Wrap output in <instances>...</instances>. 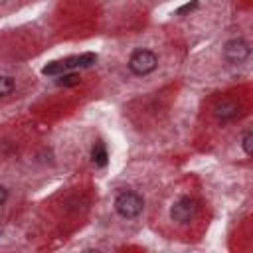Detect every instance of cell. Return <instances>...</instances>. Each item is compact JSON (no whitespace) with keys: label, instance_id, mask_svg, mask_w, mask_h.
Here are the masks:
<instances>
[{"label":"cell","instance_id":"cell-1","mask_svg":"<svg viewBox=\"0 0 253 253\" xmlns=\"http://www.w3.org/2000/svg\"><path fill=\"white\" fill-rule=\"evenodd\" d=\"M142 208H144V200H142V196H138L136 192L126 190V192H121V194L115 198V210H117V213H119L121 217H125V219H132V217L140 215Z\"/></svg>","mask_w":253,"mask_h":253},{"label":"cell","instance_id":"cell-2","mask_svg":"<svg viewBox=\"0 0 253 253\" xmlns=\"http://www.w3.org/2000/svg\"><path fill=\"white\" fill-rule=\"evenodd\" d=\"M156 65H158V57L150 49H136L128 57V69H130V73H134L138 77L152 73L156 69Z\"/></svg>","mask_w":253,"mask_h":253},{"label":"cell","instance_id":"cell-3","mask_svg":"<svg viewBox=\"0 0 253 253\" xmlns=\"http://www.w3.org/2000/svg\"><path fill=\"white\" fill-rule=\"evenodd\" d=\"M196 213H198V202L196 200H192V198H180L174 206H172V210H170V217H172V221H176V223H180V225H186V223H190L194 217H196Z\"/></svg>","mask_w":253,"mask_h":253},{"label":"cell","instance_id":"cell-4","mask_svg":"<svg viewBox=\"0 0 253 253\" xmlns=\"http://www.w3.org/2000/svg\"><path fill=\"white\" fill-rule=\"evenodd\" d=\"M251 53V47L245 40L241 38H235V40H229L225 45H223V57L225 61L229 63H243Z\"/></svg>","mask_w":253,"mask_h":253},{"label":"cell","instance_id":"cell-5","mask_svg":"<svg viewBox=\"0 0 253 253\" xmlns=\"http://www.w3.org/2000/svg\"><path fill=\"white\" fill-rule=\"evenodd\" d=\"M239 113V103L235 99H221L215 107H213V115L221 121H227V119H233L235 115Z\"/></svg>","mask_w":253,"mask_h":253},{"label":"cell","instance_id":"cell-6","mask_svg":"<svg viewBox=\"0 0 253 253\" xmlns=\"http://www.w3.org/2000/svg\"><path fill=\"white\" fill-rule=\"evenodd\" d=\"M91 158H93V164L95 166H99V168H103L105 164H107V150H105V146L101 144V142H97L95 146H93V152H91Z\"/></svg>","mask_w":253,"mask_h":253},{"label":"cell","instance_id":"cell-7","mask_svg":"<svg viewBox=\"0 0 253 253\" xmlns=\"http://www.w3.org/2000/svg\"><path fill=\"white\" fill-rule=\"evenodd\" d=\"M65 71H67V67H65L63 59H59V61H49V63L42 69L43 75H61V73H65Z\"/></svg>","mask_w":253,"mask_h":253},{"label":"cell","instance_id":"cell-8","mask_svg":"<svg viewBox=\"0 0 253 253\" xmlns=\"http://www.w3.org/2000/svg\"><path fill=\"white\" fill-rule=\"evenodd\" d=\"M79 81H81L79 73H61V77H59L55 83L61 85V87H73V85H77Z\"/></svg>","mask_w":253,"mask_h":253},{"label":"cell","instance_id":"cell-9","mask_svg":"<svg viewBox=\"0 0 253 253\" xmlns=\"http://www.w3.org/2000/svg\"><path fill=\"white\" fill-rule=\"evenodd\" d=\"M14 89H16L14 79L12 77H6V75H0V97H8Z\"/></svg>","mask_w":253,"mask_h":253},{"label":"cell","instance_id":"cell-10","mask_svg":"<svg viewBox=\"0 0 253 253\" xmlns=\"http://www.w3.org/2000/svg\"><path fill=\"white\" fill-rule=\"evenodd\" d=\"M241 146H243V152H245L247 156L253 154V132H251V130H245V132H243Z\"/></svg>","mask_w":253,"mask_h":253},{"label":"cell","instance_id":"cell-11","mask_svg":"<svg viewBox=\"0 0 253 253\" xmlns=\"http://www.w3.org/2000/svg\"><path fill=\"white\" fill-rule=\"evenodd\" d=\"M95 61H97V55H95V53H91V51H87V53H81V55H79V67H91Z\"/></svg>","mask_w":253,"mask_h":253},{"label":"cell","instance_id":"cell-12","mask_svg":"<svg viewBox=\"0 0 253 253\" xmlns=\"http://www.w3.org/2000/svg\"><path fill=\"white\" fill-rule=\"evenodd\" d=\"M194 8H198V0H192V2H188V4H184V6H180V8L176 10V14H186V12H192Z\"/></svg>","mask_w":253,"mask_h":253},{"label":"cell","instance_id":"cell-13","mask_svg":"<svg viewBox=\"0 0 253 253\" xmlns=\"http://www.w3.org/2000/svg\"><path fill=\"white\" fill-rule=\"evenodd\" d=\"M6 200H8V190H6L4 186H0V206H2Z\"/></svg>","mask_w":253,"mask_h":253}]
</instances>
